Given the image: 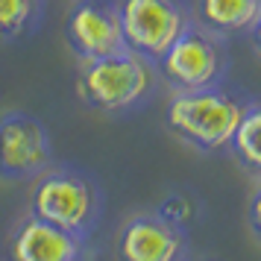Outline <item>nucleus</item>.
I'll list each match as a JSON object with an SVG mask.
<instances>
[{"label": "nucleus", "mask_w": 261, "mask_h": 261, "mask_svg": "<svg viewBox=\"0 0 261 261\" xmlns=\"http://www.w3.org/2000/svg\"><path fill=\"white\" fill-rule=\"evenodd\" d=\"M100 212H103V197L88 176L68 167L38 173V182L30 197L33 217L88 241L94 226L100 223Z\"/></svg>", "instance_id": "obj_1"}, {"label": "nucleus", "mask_w": 261, "mask_h": 261, "mask_svg": "<svg viewBox=\"0 0 261 261\" xmlns=\"http://www.w3.org/2000/svg\"><path fill=\"white\" fill-rule=\"evenodd\" d=\"M244 109L247 103L217 91L214 85L197 88V91H179L167 103V126L191 147H197L202 153H217L229 147V138Z\"/></svg>", "instance_id": "obj_2"}, {"label": "nucleus", "mask_w": 261, "mask_h": 261, "mask_svg": "<svg viewBox=\"0 0 261 261\" xmlns=\"http://www.w3.org/2000/svg\"><path fill=\"white\" fill-rule=\"evenodd\" d=\"M150 85H153L150 62L132 50L83 59L76 76V91L83 103L97 112H126L147 97Z\"/></svg>", "instance_id": "obj_3"}, {"label": "nucleus", "mask_w": 261, "mask_h": 261, "mask_svg": "<svg viewBox=\"0 0 261 261\" xmlns=\"http://www.w3.org/2000/svg\"><path fill=\"white\" fill-rule=\"evenodd\" d=\"M118 21L126 50L144 59H162L185 30V15L173 0H123L118 6Z\"/></svg>", "instance_id": "obj_4"}, {"label": "nucleus", "mask_w": 261, "mask_h": 261, "mask_svg": "<svg viewBox=\"0 0 261 261\" xmlns=\"http://www.w3.org/2000/svg\"><path fill=\"white\" fill-rule=\"evenodd\" d=\"M53 159V144L44 123L24 112L0 118V179H33Z\"/></svg>", "instance_id": "obj_5"}, {"label": "nucleus", "mask_w": 261, "mask_h": 261, "mask_svg": "<svg viewBox=\"0 0 261 261\" xmlns=\"http://www.w3.org/2000/svg\"><path fill=\"white\" fill-rule=\"evenodd\" d=\"M162 71L179 91L212 88L223 76V56L212 36L185 24V30L173 38V44L162 56Z\"/></svg>", "instance_id": "obj_6"}, {"label": "nucleus", "mask_w": 261, "mask_h": 261, "mask_svg": "<svg viewBox=\"0 0 261 261\" xmlns=\"http://www.w3.org/2000/svg\"><path fill=\"white\" fill-rule=\"evenodd\" d=\"M118 261H188V235L159 212L132 214L118 232Z\"/></svg>", "instance_id": "obj_7"}, {"label": "nucleus", "mask_w": 261, "mask_h": 261, "mask_svg": "<svg viewBox=\"0 0 261 261\" xmlns=\"http://www.w3.org/2000/svg\"><path fill=\"white\" fill-rule=\"evenodd\" d=\"M68 41L80 53V59H97V56H112L126 50L118 9L97 0L76 3L68 15Z\"/></svg>", "instance_id": "obj_8"}, {"label": "nucleus", "mask_w": 261, "mask_h": 261, "mask_svg": "<svg viewBox=\"0 0 261 261\" xmlns=\"http://www.w3.org/2000/svg\"><path fill=\"white\" fill-rule=\"evenodd\" d=\"M85 238L27 214L9 238V261H83Z\"/></svg>", "instance_id": "obj_9"}, {"label": "nucleus", "mask_w": 261, "mask_h": 261, "mask_svg": "<svg viewBox=\"0 0 261 261\" xmlns=\"http://www.w3.org/2000/svg\"><path fill=\"white\" fill-rule=\"evenodd\" d=\"M200 18L217 33H244L261 18V0H200Z\"/></svg>", "instance_id": "obj_10"}, {"label": "nucleus", "mask_w": 261, "mask_h": 261, "mask_svg": "<svg viewBox=\"0 0 261 261\" xmlns=\"http://www.w3.org/2000/svg\"><path fill=\"white\" fill-rule=\"evenodd\" d=\"M261 109L255 103H247L244 109V115L238 120L235 132H232V138H229V147H232V153L241 165L247 167L249 173H258L261 170Z\"/></svg>", "instance_id": "obj_11"}, {"label": "nucleus", "mask_w": 261, "mask_h": 261, "mask_svg": "<svg viewBox=\"0 0 261 261\" xmlns=\"http://www.w3.org/2000/svg\"><path fill=\"white\" fill-rule=\"evenodd\" d=\"M38 0H0V38L21 36L36 21Z\"/></svg>", "instance_id": "obj_12"}, {"label": "nucleus", "mask_w": 261, "mask_h": 261, "mask_svg": "<svg viewBox=\"0 0 261 261\" xmlns=\"http://www.w3.org/2000/svg\"><path fill=\"white\" fill-rule=\"evenodd\" d=\"M258 191L252 194V202H249V229H252V235L258 238L261 235V226H258Z\"/></svg>", "instance_id": "obj_13"}]
</instances>
